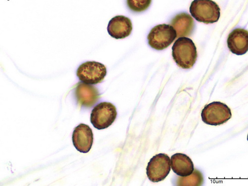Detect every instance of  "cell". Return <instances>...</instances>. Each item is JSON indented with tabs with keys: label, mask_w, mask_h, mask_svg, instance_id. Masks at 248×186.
<instances>
[{
	"label": "cell",
	"mask_w": 248,
	"mask_h": 186,
	"mask_svg": "<svg viewBox=\"0 0 248 186\" xmlns=\"http://www.w3.org/2000/svg\"><path fill=\"white\" fill-rule=\"evenodd\" d=\"M202 121L212 126H219L228 121L232 117L231 109L220 102H213L206 106L201 114Z\"/></svg>",
	"instance_id": "3957f363"
},
{
	"label": "cell",
	"mask_w": 248,
	"mask_h": 186,
	"mask_svg": "<svg viewBox=\"0 0 248 186\" xmlns=\"http://www.w3.org/2000/svg\"><path fill=\"white\" fill-rule=\"evenodd\" d=\"M132 30L131 19L123 16H117L112 18L108 27L109 34L116 39L127 37L131 34Z\"/></svg>",
	"instance_id": "30bf717a"
},
{
	"label": "cell",
	"mask_w": 248,
	"mask_h": 186,
	"mask_svg": "<svg viewBox=\"0 0 248 186\" xmlns=\"http://www.w3.org/2000/svg\"><path fill=\"white\" fill-rule=\"evenodd\" d=\"M171 170V160L166 154L157 155L150 160L147 168V174L153 182L164 180Z\"/></svg>",
	"instance_id": "52a82bcc"
},
{
	"label": "cell",
	"mask_w": 248,
	"mask_h": 186,
	"mask_svg": "<svg viewBox=\"0 0 248 186\" xmlns=\"http://www.w3.org/2000/svg\"><path fill=\"white\" fill-rule=\"evenodd\" d=\"M190 12L197 21L206 24L217 23L220 16L218 5L212 0H194Z\"/></svg>",
	"instance_id": "7a4b0ae2"
},
{
	"label": "cell",
	"mask_w": 248,
	"mask_h": 186,
	"mask_svg": "<svg viewBox=\"0 0 248 186\" xmlns=\"http://www.w3.org/2000/svg\"><path fill=\"white\" fill-rule=\"evenodd\" d=\"M152 0H127V4L130 10L140 13L147 10L150 6Z\"/></svg>",
	"instance_id": "9a60e30c"
},
{
	"label": "cell",
	"mask_w": 248,
	"mask_h": 186,
	"mask_svg": "<svg viewBox=\"0 0 248 186\" xmlns=\"http://www.w3.org/2000/svg\"><path fill=\"white\" fill-rule=\"evenodd\" d=\"M177 37V33L171 25H159L155 27L148 36L150 46L156 50L169 47Z\"/></svg>",
	"instance_id": "277c9868"
},
{
	"label": "cell",
	"mask_w": 248,
	"mask_h": 186,
	"mask_svg": "<svg viewBox=\"0 0 248 186\" xmlns=\"http://www.w3.org/2000/svg\"><path fill=\"white\" fill-rule=\"evenodd\" d=\"M247 140H248V137H247Z\"/></svg>",
	"instance_id": "2e32d148"
},
{
	"label": "cell",
	"mask_w": 248,
	"mask_h": 186,
	"mask_svg": "<svg viewBox=\"0 0 248 186\" xmlns=\"http://www.w3.org/2000/svg\"><path fill=\"white\" fill-rule=\"evenodd\" d=\"M177 33V37L191 36L195 29L194 20L187 13H182L177 15L170 22Z\"/></svg>",
	"instance_id": "7c38bea8"
},
{
	"label": "cell",
	"mask_w": 248,
	"mask_h": 186,
	"mask_svg": "<svg viewBox=\"0 0 248 186\" xmlns=\"http://www.w3.org/2000/svg\"><path fill=\"white\" fill-rule=\"evenodd\" d=\"M107 74L106 67L99 62L88 61L80 65L77 75L82 82L89 85L100 83Z\"/></svg>",
	"instance_id": "8992f818"
},
{
	"label": "cell",
	"mask_w": 248,
	"mask_h": 186,
	"mask_svg": "<svg viewBox=\"0 0 248 186\" xmlns=\"http://www.w3.org/2000/svg\"><path fill=\"white\" fill-rule=\"evenodd\" d=\"M172 57L177 65L184 69L192 68L198 57L193 40L187 37L178 38L172 47Z\"/></svg>",
	"instance_id": "6da1fadb"
},
{
	"label": "cell",
	"mask_w": 248,
	"mask_h": 186,
	"mask_svg": "<svg viewBox=\"0 0 248 186\" xmlns=\"http://www.w3.org/2000/svg\"><path fill=\"white\" fill-rule=\"evenodd\" d=\"M74 147L81 153H89L93 146V134L89 126L80 124L74 130L72 136Z\"/></svg>",
	"instance_id": "ba28073f"
},
{
	"label": "cell",
	"mask_w": 248,
	"mask_h": 186,
	"mask_svg": "<svg viewBox=\"0 0 248 186\" xmlns=\"http://www.w3.org/2000/svg\"><path fill=\"white\" fill-rule=\"evenodd\" d=\"M227 46L234 54H245L248 51V31L242 29L233 30L227 39Z\"/></svg>",
	"instance_id": "8fae6325"
},
{
	"label": "cell",
	"mask_w": 248,
	"mask_h": 186,
	"mask_svg": "<svg viewBox=\"0 0 248 186\" xmlns=\"http://www.w3.org/2000/svg\"><path fill=\"white\" fill-rule=\"evenodd\" d=\"M203 182V177L200 172L195 170L193 173L188 176L179 177L177 180L178 186H200Z\"/></svg>",
	"instance_id": "5bb4252c"
},
{
	"label": "cell",
	"mask_w": 248,
	"mask_h": 186,
	"mask_svg": "<svg viewBox=\"0 0 248 186\" xmlns=\"http://www.w3.org/2000/svg\"><path fill=\"white\" fill-rule=\"evenodd\" d=\"M171 168L173 172L181 177L191 175L194 171V167L191 159L187 155L176 154L171 158Z\"/></svg>",
	"instance_id": "4fadbf2b"
},
{
	"label": "cell",
	"mask_w": 248,
	"mask_h": 186,
	"mask_svg": "<svg viewBox=\"0 0 248 186\" xmlns=\"http://www.w3.org/2000/svg\"><path fill=\"white\" fill-rule=\"evenodd\" d=\"M75 96L79 106L91 108L98 101L100 94L96 87L79 82L75 90Z\"/></svg>",
	"instance_id": "9c48e42d"
},
{
	"label": "cell",
	"mask_w": 248,
	"mask_h": 186,
	"mask_svg": "<svg viewBox=\"0 0 248 186\" xmlns=\"http://www.w3.org/2000/svg\"><path fill=\"white\" fill-rule=\"evenodd\" d=\"M117 112L115 107L110 102L100 103L93 110L91 122L98 130L109 127L116 119Z\"/></svg>",
	"instance_id": "5b68a950"
}]
</instances>
